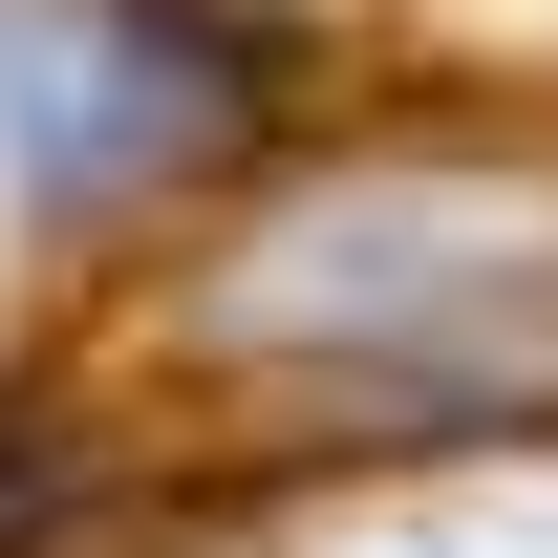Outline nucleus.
Returning <instances> with one entry per match:
<instances>
[{"mask_svg":"<svg viewBox=\"0 0 558 558\" xmlns=\"http://www.w3.org/2000/svg\"><path fill=\"white\" fill-rule=\"evenodd\" d=\"M194 344L258 365L301 429H558V172L537 150H344L236 215Z\"/></svg>","mask_w":558,"mask_h":558,"instance_id":"1","label":"nucleus"},{"mask_svg":"<svg viewBox=\"0 0 558 558\" xmlns=\"http://www.w3.org/2000/svg\"><path fill=\"white\" fill-rule=\"evenodd\" d=\"M301 108V22L258 0H0V194L44 236H130L258 172Z\"/></svg>","mask_w":558,"mask_h":558,"instance_id":"2","label":"nucleus"}]
</instances>
